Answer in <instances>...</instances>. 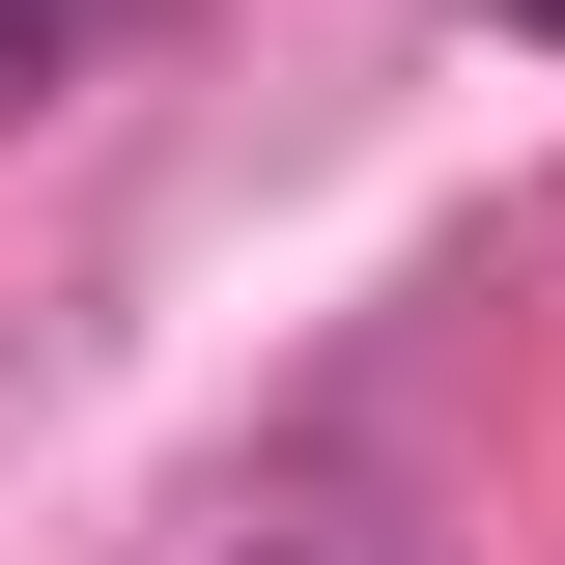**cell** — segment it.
Here are the masks:
<instances>
[{
	"instance_id": "1",
	"label": "cell",
	"mask_w": 565,
	"mask_h": 565,
	"mask_svg": "<svg viewBox=\"0 0 565 565\" xmlns=\"http://www.w3.org/2000/svg\"><path fill=\"white\" fill-rule=\"evenodd\" d=\"M85 57V0H0V114H29V85H57Z\"/></svg>"
},
{
	"instance_id": "2",
	"label": "cell",
	"mask_w": 565,
	"mask_h": 565,
	"mask_svg": "<svg viewBox=\"0 0 565 565\" xmlns=\"http://www.w3.org/2000/svg\"><path fill=\"white\" fill-rule=\"evenodd\" d=\"M255 565H340V537H255Z\"/></svg>"
},
{
	"instance_id": "3",
	"label": "cell",
	"mask_w": 565,
	"mask_h": 565,
	"mask_svg": "<svg viewBox=\"0 0 565 565\" xmlns=\"http://www.w3.org/2000/svg\"><path fill=\"white\" fill-rule=\"evenodd\" d=\"M509 29H565V0H509Z\"/></svg>"
}]
</instances>
